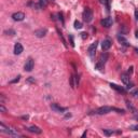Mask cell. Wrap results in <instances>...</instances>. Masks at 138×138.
<instances>
[{"label": "cell", "instance_id": "7402d4cb", "mask_svg": "<svg viewBox=\"0 0 138 138\" xmlns=\"http://www.w3.org/2000/svg\"><path fill=\"white\" fill-rule=\"evenodd\" d=\"M103 132L106 136H110V135L113 134V131H109V130H103Z\"/></svg>", "mask_w": 138, "mask_h": 138}, {"label": "cell", "instance_id": "30bf717a", "mask_svg": "<svg viewBox=\"0 0 138 138\" xmlns=\"http://www.w3.org/2000/svg\"><path fill=\"white\" fill-rule=\"evenodd\" d=\"M51 108H52V110H54V111H56V112H65V111H67V108L61 107V106H58L57 104H51Z\"/></svg>", "mask_w": 138, "mask_h": 138}, {"label": "cell", "instance_id": "ffe728a7", "mask_svg": "<svg viewBox=\"0 0 138 138\" xmlns=\"http://www.w3.org/2000/svg\"><path fill=\"white\" fill-rule=\"evenodd\" d=\"M39 4L41 6V8L47 7V4H48V0H39Z\"/></svg>", "mask_w": 138, "mask_h": 138}, {"label": "cell", "instance_id": "f1b7e54d", "mask_svg": "<svg viewBox=\"0 0 138 138\" xmlns=\"http://www.w3.org/2000/svg\"><path fill=\"white\" fill-rule=\"evenodd\" d=\"M81 37H82V39H86V38H87V34H86V33H82V34H81Z\"/></svg>", "mask_w": 138, "mask_h": 138}, {"label": "cell", "instance_id": "44dd1931", "mask_svg": "<svg viewBox=\"0 0 138 138\" xmlns=\"http://www.w3.org/2000/svg\"><path fill=\"white\" fill-rule=\"evenodd\" d=\"M131 94L134 96V97H138V89H133L131 91Z\"/></svg>", "mask_w": 138, "mask_h": 138}, {"label": "cell", "instance_id": "836d02e7", "mask_svg": "<svg viewBox=\"0 0 138 138\" xmlns=\"http://www.w3.org/2000/svg\"><path fill=\"white\" fill-rule=\"evenodd\" d=\"M85 135H86V131H85V132H84V133H83V134H82V137H84V136H85Z\"/></svg>", "mask_w": 138, "mask_h": 138}, {"label": "cell", "instance_id": "9c48e42d", "mask_svg": "<svg viewBox=\"0 0 138 138\" xmlns=\"http://www.w3.org/2000/svg\"><path fill=\"white\" fill-rule=\"evenodd\" d=\"M112 23H113V21H112L111 17H106V18H104V20H102L100 24H102L104 27H106V28H109V27L112 25Z\"/></svg>", "mask_w": 138, "mask_h": 138}, {"label": "cell", "instance_id": "277c9868", "mask_svg": "<svg viewBox=\"0 0 138 138\" xmlns=\"http://www.w3.org/2000/svg\"><path fill=\"white\" fill-rule=\"evenodd\" d=\"M83 20L85 23H91L93 21V11L90 8H85L83 11Z\"/></svg>", "mask_w": 138, "mask_h": 138}, {"label": "cell", "instance_id": "3957f363", "mask_svg": "<svg viewBox=\"0 0 138 138\" xmlns=\"http://www.w3.org/2000/svg\"><path fill=\"white\" fill-rule=\"evenodd\" d=\"M107 59H108V54L107 53H103L102 55H100V58H99L98 63L95 65V69H97V70H102V69L104 68L105 63L107 62Z\"/></svg>", "mask_w": 138, "mask_h": 138}, {"label": "cell", "instance_id": "e575fe53", "mask_svg": "<svg viewBox=\"0 0 138 138\" xmlns=\"http://www.w3.org/2000/svg\"><path fill=\"white\" fill-rule=\"evenodd\" d=\"M136 38H138V30L136 31Z\"/></svg>", "mask_w": 138, "mask_h": 138}, {"label": "cell", "instance_id": "f546056e", "mask_svg": "<svg viewBox=\"0 0 138 138\" xmlns=\"http://www.w3.org/2000/svg\"><path fill=\"white\" fill-rule=\"evenodd\" d=\"M135 17H136V20L138 21V9H136V10H135Z\"/></svg>", "mask_w": 138, "mask_h": 138}, {"label": "cell", "instance_id": "cb8c5ba5", "mask_svg": "<svg viewBox=\"0 0 138 138\" xmlns=\"http://www.w3.org/2000/svg\"><path fill=\"white\" fill-rule=\"evenodd\" d=\"M69 39H70V43L72 47H75V41H73V36L72 35H69Z\"/></svg>", "mask_w": 138, "mask_h": 138}, {"label": "cell", "instance_id": "7c38bea8", "mask_svg": "<svg viewBox=\"0 0 138 138\" xmlns=\"http://www.w3.org/2000/svg\"><path fill=\"white\" fill-rule=\"evenodd\" d=\"M48 33V30L45 29V28H41V29H37L35 31V36L36 37H38V38H43V37L47 35Z\"/></svg>", "mask_w": 138, "mask_h": 138}, {"label": "cell", "instance_id": "d6a6232c", "mask_svg": "<svg viewBox=\"0 0 138 138\" xmlns=\"http://www.w3.org/2000/svg\"><path fill=\"white\" fill-rule=\"evenodd\" d=\"M22 118H23V119H26V120H27V119H28L29 117H28V116H24V117H22Z\"/></svg>", "mask_w": 138, "mask_h": 138}, {"label": "cell", "instance_id": "ac0fdd59", "mask_svg": "<svg viewBox=\"0 0 138 138\" xmlns=\"http://www.w3.org/2000/svg\"><path fill=\"white\" fill-rule=\"evenodd\" d=\"M126 105H127L128 109H130V110H132V111H133V113H137L136 109H135V108H134V107H133V106L131 105V103H130V102H126Z\"/></svg>", "mask_w": 138, "mask_h": 138}, {"label": "cell", "instance_id": "4316f807", "mask_svg": "<svg viewBox=\"0 0 138 138\" xmlns=\"http://www.w3.org/2000/svg\"><path fill=\"white\" fill-rule=\"evenodd\" d=\"M58 16H59V20L62 21V24L64 25V24H65V22H64V18H63V14H62V13H58Z\"/></svg>", "mask_w": 138, "mask_h": 138}, {"label": "cell", "instance_id": "1f68e13d", "mask_svg": "<svg viewBox=\"0 0 138 138\" xmlns=\"http://www.w3.org/2000/svg\"><path fill=\"white\" fill-rule=\"evenodd\" d=\"M133 69H134V68H133V66L128 68V73H132L133 72Z\"/></svg>", "mask_w": 138, "mask_h": 138}, {"label": "cell", "instance_id": "484cf974", "mask_svg": "<svg viewBox=\"0 0 138 138\" xmlns=\"http://www.w3.org/2000/svg\"><path fill=\"white\" fill-rule=\"evenodd\" d=\"M0 110H1L2 113H6V112H7V109L3 107V105H0Z\"/></svg>", "mask_w": 138, "mask_h": 138}, {"label": "cell", "instance_id": "2e32d148", "mask_svg": "<svg viewBox=\"0 0 138 138\" xmlns=\"http://www.w3.org/2000/svg\"><path fill=\"white\" fill-rule=\"evenodd\" d=\"M118 40L120 41V43L122 44V45H124V47H130V43H128V41L124 38L123 36H119L118 37Z\"/></svg>", "mask_w": 138, "mask_h": 138}, {"label": "cell", "instance_id": "6da1fadb", "mask_svg": "<svg viewBox=\"0 0 138 138\" xmlns=\"http://www.w3.org/2000/svg\"><path fill=\"white\" fill-rule=\"evenodd\" d=\"M111 111H117L119 113H124V110H122V109H118V108H114V107H109V106H104V107L98 108L96 111L92 112L91 114L95 113V114H98V116H103V114H107V113L111 112Z\"/></svg>", "mask_w": 138, "mask_h": 138}, {"label": "cell", "instance_id": "5bb4252c", "mask_svg": "<svg viewBox=\"0 0 138 138\" xmlns=\"http://www.w3.org/2000/svg\"><path fill=\"white\" fill-rule=\"evenodd\" d=\"M110 86H111V89H113V90L118 91L119 93H125V90H124L122 86L118 85V84H114V83H110Z\"/></svg>", "mask_w": 138, "mask_h": 138}, {"label": "cell", "instance_id": "9a60e30c", "mask_svg": "<svg viewBox=\"0 0 138 138\" xmlns=\"http://www.w3.org/2000/svg\"><path fill=\"white\" fill-rule=\"evenodd\" d=\"M121 80L124 84H128L130 83V76H128V73H122L121 75Z\"/></svg>", "mask_w": 138, "mask_h": 138}, {"label": "cell", "instance_id": "5b68a950", "mask_svg": "<svg viewBox=\"0 0 138 138\" xmlns=\"http://www.w3.org/2000/svg\"><path fill=\"white\" fill-rule=\"evenodd\" d=\"M34 65H35L34 59L31 58V57H29V58L26 61V64H25V66H24L25 71H28V72H30V71L34 69Z\"/></svg>", "mask_w": 138, "mask_h": 138}, {"label": "cell", "instance_id": "4fadbf2b", "mask_svg": "<svg viewBox=\"0 0 138 138\" xmlns=\"http://www.w3.org/2000/svg\"><path fill=\"white\" fill-rule=\"evenodd\" d=\"M27 131L30 132V133H34V134H41L42 133V131H41V128H39L38 126H28L27 127Z\"/></svg>", "mask_w": 138, "mask_h": 138}, {"label": "cell", "instance_id": "603a6c76", "mask_svg": "<svg viewBox=\"0 0 138 138\" xmlns=\"http://www.w3.org/2000/svg\"><path fill=\"white\" fill-rule=\"evenodd\" d=\"M20 80H21V76H17L15 79H13V80L10 81V83H12V84H13V83H17V82L20 81Z\"/></svg>", "mask_w": 138, "mask_h": 138}, {"label": "cell", "instance_id": "ba28073f", "mask_svg": "<svg viewBox=\"0 0 138 138\" xmlns=\"http://www.w3.org/2000/svg\"><path fill=\"white\" fill-rule=\"evenodd\" d=\"M111 40L110 39H105L103 42H102V48H103V51H108V50L111 48Z\"/></svg>", "mask_w": 138, "mask_h": 138}, {"label": "cell", "instance_id": "e0dca14e", "mask_svg": "<svg viewBox=\"0 0 138 138\" xmlns=\"http://www.w3.org/2000/svg\"><path fill=\"white\" fill-rule=\"evenodd\" d=\"M73 25H75L76 29H81L82 27H83V26H82V24H81V22H79V21H75V24H73Z\"/></svg>", "mask_w": 138, "mask_h": 138}, {"label": "cell", "instance_id": "d4e9b609", "mask_svg": "<svg viewBox=\"0 0 138 138\" xmlns=\"http://www.w3.org/2000/svg\"><path fill=\"white\" fill-rule=\"evenodd\" d=\"M130 128H131V130H133V131L138 132V124H136V125H132Z\"/></svg>", "mask_w": 138, "mask_h": 138}, {"label": "cell", "instance_id": "d6986e66", "mask_svg": "<svg viewBox=\"0 0 138 138\" xmlns=\"http://www.w3.org/2000/svg\"><path fill=\"white\" fill-rule=\"evenodd\" d=\"M4 35H10V36H14L15 35V31L12 30V29H9V30H4Z\"/></svg>", "mask_w": 138, "mask_h": 138}, {"label": "cell", "instance_id": "8fae6325", "mask_svg": "<svg viewBox=\"0 0 138 138\" xmlns=\"http://www.w3.org/2000/svg\"><path fill=\"white\" fill-rule=\"evenodd\" d=\"M23 51H24V48H23V45H22L20 42H16L15 45H14V54H15V55H20V54H22Z\"/></svg>", "mask_w": 138, "mask_h": 138}, {"label": "cell", "instance_id": "7a4b0ae2", "mask_svg": "<svg viewBox=\"0 0 138 138\" xmlns=\"http://www.w3.org/2000/svg\"><path fill=\"white\" fill-rule=\"evenodd\" d=\"M0 131H1L2 133H6V134L11 135V136H22L18 132H16L15 130H12V128H10V127H7L3 123L0 124Z\"/></svg>", "mask_w": 138, "mask_h": 138}, {"label": "cell", "instance_id": "8992f818", "mask_svg": "<svg viewBox=\"0 0 138 138\" xmlns=\"http://www.w3.org/2000/svg\"><path fill=\"white\" fill-rule=\"evenodd\" d=\"M12 18L14 20L15 22H21L25 18V14L23 12H15L12 14Z\"/></svg>", "mask_w": 138, "mask_h": 138}, {"label": "cell", "instance_id": "d590c367", "mask_svg": "<svg viewBox=\"0 0 138 138\" xmlns=\"http://www.w3.org/2000/svg\"><path fill=\"white\" fill-rule=\"evenodd\" d=\"M135 51H136V52L138 53V49H135Z\"/></svg>", "mask_w": 138, "mask_h": 138}, {"label": "cell", "instance_id": "52a82bcc", "mask_svg": "<svg viewBox=\"0 0 138 138\" xmlns=\"http://www.w3.org/2000/svg\"><path fill=\"white\" fill-rule=\"evenodd\" d=\"M97 45H98V42L97 41H95V42L92 43L90 47H89V54H90V56L91 57H93L94 56V54H95V51H96V49H97Z\"/></svg>", "mask_w": 138, "mask_h": 138}, {"label": "cell", "instance_id": "83f0119b", "mask_svg": "<svg viewBox=\"0 0 138 138\" xmlns=\"http://www.w3.org/2000/svg\"><path fill=\"white\" fill-rule=\"evenodd\" d=\"M110 1H111V0H105V2L107 3V8H108V11L110 10Z\"/></svg>", "mask_w": 138, "mask_h": 138}, {"label": "cell", "instance_id": "4dcf8cb0", "mask_svg": "<svg viewBox=\"0 0 138 138\" xmlns=\"http://www.w3.org/2000/svg\"><path fill=\"white\" fill-rule=\"evenodd\" d=\"M28 82H31V83H35V79H33V78H28Z\"/></svg>", "mask_w": 138, "mask_h": 138}]
</instances>
